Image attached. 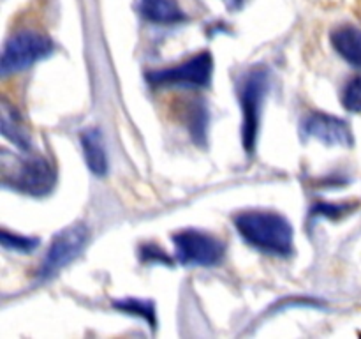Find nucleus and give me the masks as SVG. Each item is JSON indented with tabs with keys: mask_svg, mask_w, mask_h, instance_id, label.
<instances>
[{
	"mask_svg": "<svg viewBox=\"0 0 361 339\" xmlns=\"http://www.w3.org/2000/svg\"><path fill=\"white\" fill-rule=\"evenodd\" d=\"M176 247V260L183 265L212 267L224 256V244L214 235L197 230H183L173 237Z\"/></svg>",
	"mask_w": 361,
	"mask_h": 339,
	"instance_id": "39448f33",
	"label": "nucleus"
},
{
	"mask_svg": "<svg viewBox=\"0 0 361 339\" xmlns=\"http://www.w3.org/2000/svg\"><path fill=\"white\" fill-rule=\"evenodd\" d=\"M302 131L305 136L316 138L326 145H342V147L353 145V134L348 122L328 115V113L307 115L302 122Z\"/></svg>",
	"mask_w": 361,
	"mask_h": 339,
	"instance_id": "6e6552de",
	"label": "nucleus"
},
{
	"mask_svg": "<svg viewBox=\"0 0 361 339\" xmlns=\"http://www.w3.org/2000/svg\"><path fill=\"white\" fill-rule=\"evenodd\" d=\"M212 69H214L212 55L208 52H203L190 56L187 62L178 64V66L152 71L147 74V80L148 83L155 85V87H169V85L207 87L210 83Z\"/></svg>",
	"mask_w": 361,
	"mask_h": 339,
	"instance_id": "20e7f679",
	"label": "nucleus"
},
{
	"mask_svg": "<svg viewBox=\"0 0 361 339\" xmlns=\"http://www.w3.org/2000/svg\"><path fill=\"white\" fill-rule=\"evenodd\" d=\"M53 52V42L46 35L32 30H23L14 34L4 46L2 53V74L23 71L37 60L46 59Z\"/></svg>",
	"mask_w": 361,
	"mask_h": 339,
	"instance_id": "7ed1b4c3",
	"label": "nucleus"
},
{
	"mask_svg": "<svg viewBox=\"0 0 361 339\" xmlns=\"http://www.w3.org/2000/svg\"><path fill=\"white\" fill-rule=\"evenodd\" d=\"M2 134L16 147L23 148V150L30 148V136L23 127V122L14 112V108H11L6 101L2 102Z\"/></svg>",
	"mask_w": 361,
	"mask_h": 339,
	"instance_id": "f8f14e48",
	"label": "nucleus"
},
{
	"mask_svg": "<svg viewBox=\"0 0 361 339\" xmlns=\"http://www.w3.org/2000/svg\"><path fill=\"white\" fill-rule=\"evenodd\" d=\"M140 11L154 23H176L183 20V13L176 0H140Z\"/></svg>",
	"mask_w": 361,
	"mask_h": 339,
	"instance_id": "9b49d317",
	"label": "nucleus"
},
{
	"mask_svg": "<svg viewBox=\"0 0 361 339\" xmlns=\"http://www.w3.org/2000/svg\"><path fill=\"white\" fill-rule=\"evenodd\" d=\"M268 90V74L264 69H254L243 78L240 88V105L243 109L242 140L245 150L252 152L256 147L257 131H259L261 108Z\"/></svg>",
	"mask_w": 361,
	"mask_h": 339,
	"instance_id": "f03ea898",
	"label": "nucleus"
},
{
	"mask_svg": "<svg viewBox=\"0 0 361 339\" xmlns=\"http://www.w3.org/2000/svg\"><path fill=\"white\" fill-rule=\"evenodd\" d=\"M335 52L353 66L361 67V30L355 27H341L331 32Z\"/></svg>",
	"mask_w": 361,
	"mask_h": 339,
	"instance_id": "9d476101",
	"label": "nucleus"
},
{
	"mask_svg": "<svg viewBox=\"0 0 361 339\" xmlns=\"http://www.w3.org/2000/svg\"><path fill=\"white\" fill-rule=\"evenodd\" d=\"M342 105H344L345 109H349V112H361V74L353 78V80L345 85L344 94H342Z\"/></svg>",
	"mask_w": 361,
	"mask_h": 339,
	"instance_id": "4468645a",
	"label": "nucleus"
},
{
	"mask_svg": "<svg viewBox=\"0 0 361 339\" xmlns=\"http://www.w3.org/2000/svg\"><path fill=\"white\" fill-rule=\"evenodd\" d=\"M235 226L247 244L263 253L286 256L293 251V228L288 219L277 212H242L235 218Z\"/></svg>",
	"mask_w": 361,
	"mask_h": 339,
	"instance_id": "f257e3e1",
	"label": "nucleus"
},
{
	"mask_svg": "<svg viewBox=\"0 0 361 339\" xmlns=\"http://www.w3.org/2000/svg\"><path fill=\"white\" fill-rule=\"evenodd\" d=\"M81 148H83L85 161L94 175L102 177L108 172V155H106L102 134L97 129H88L81 134Z\"/></svg>",
	"mask_w": 361,
	"mask_h": 339,
	"instance_id": "1a4fd4ad",
	"label": "nucleus"
},
{
	"mask_svg": "<svg viewBox=\"0 0 361 339\" xmlns=\"http://www.w3.org/2000/svg\"><path fill=\"white\" fill-rule=\"evenodd\" d=\"M88 240V230L85 225H73L63 228L56 233L51 240L48 253L39 267V278L48 279L53 274L66 267L69 261H73Z\"/></svg>",
	"mask_w": 361,
	"mask_h": 339,
	"instance_id": "423d86ee",
	"label": "nucleus"
},
{
	"mask_svg": "<svg viewBox=\"0 0 361 339\" xmlns=\"http://www.w3.org/2000/svg\"><path fill=\"white\" fill-rule=\"evenodd\" d=\"M4 182L32 196H42L55 186V172L42 157H27L16 162L13 172L6 170Z\"/></svg>",
	"mask_w": 361,
	"mask_h": 339,
	"instance_id": "0eeeda50",
	"label": "nucleus"
},
{
	"mask_svg": "<svg viewBox=\"0 0 361 339\" xmlns=\"http://www.w3.org/2000/svg\"><path fill=\"white\" fill-rule=\"evenodd\" d=\"M116 309L123 311V313L134 314V316H140L143 320L148 321L152 328H155L157 325V320H155V307L152 302H147V300H137V299H123L115 302Z\"/></svg>",
	"mask_w": 361,
	"mask_h": 339,
	"instance_id": "ddd939ff",
	"label": "nucleus"
},
{
	"mask_svg": "<svg viewBox=\"0 0 361 339\" xmlns=\"http://www.w3.org/2000/svg\"><path fill=\"white\" fill-rule=\"evenodd\" d=\"M37 239H30V237H20L9 233L7 230H2V246L7 249L20 251V253H30L37 247Z\"/></svg>",
	"mask_w": 361,
	"mask_h": 339,
	"instance_id": "2eb2a0df",
	"label": "nucleus"
}]
</instances>
